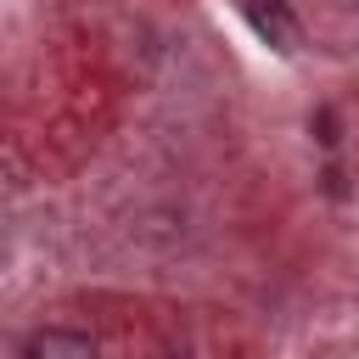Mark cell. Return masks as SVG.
Segmentation results:
<instances>
[{
  "mask_svg": "<svg viewBox=\"0 0 359 359\" xmlns=\"http://www.w3.org/2000/svg\"><path fill=\"white\" fill-rule=\"evenodd\" d=\"M241 11H247L252 34H258L264 45H275L280 56H292V50H297L303 28H297V17L286 11V0H241Z\"/></svg>",
  "mask_w": 359,
  "mask_h": 359,
  "instance_id": "obj_1",
  "label": "cell"
},
{
  "mask_svg": "<svg viewBox=\"0 0 359 359\" xmlns=\"http://www.w3.org/2000/svg\"><path fill=\"white\" fill-rule=\"evenodd\" d=\"M22 359H95V342L73 325H45L22 342Z\"/></svg>",
  "mask_w": 359,
  "mask_h": 359,
  "instance_id": "obj_2",
  "label": "cell"
},
{
  "mask_svg": "<svg viewBox=\"0 0 359 359\" xmlns=\"http://www.w3.org/2000/svg\"><path fill=\"white\" fill-rule=\"evenodd\" d=\"M309 129H320V146H337V112H331V107H320Z\"/></svg>",
  "mask_w": 359,
  "mask_h": 359,
  "instance_id": "obj_3",
  "label": "cell"
}]
</instances>
